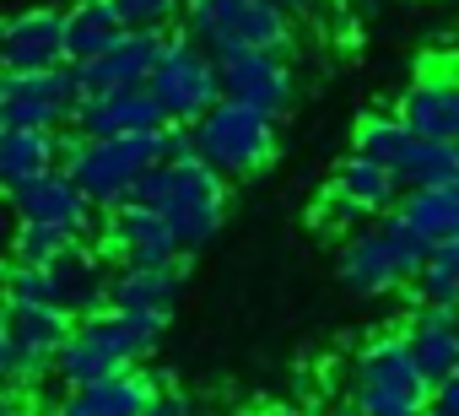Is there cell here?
Segmentation results:
<instances>
[{
  "label": "cell",
  "instance_id": "2",
  "mask_svg": "<svg viewBox=\"0 0 459 416\" xmlns=\"http://www.w3.org/2000/svg\"><path fill=\"white\" fill-rule=\"evenodd\" d=\"M135 205H146V212H157L168 222V233L178 238V255H200L216 233H221V217H227V184L195 162V157H178V162H157L135 195Z\"/></svg>",
  "mask_w": 459,
  "mask_h": 416
},
{
  "label": "cell",
  "instance_id": "24",
  "mask_svg": "<svg viewBox=\"0 0 459 416\" xmlns=\"http://www.w3.org/2000/svg\"><path fill=\"white\" fill-rule=\"evenodd\" d=\"M55 141L49 130H17V125H0V195L39 178L55 168Z\"/></svg>",
  "mask_w": 459,
  "mask_h": 416
},
{
  "label": "cell",
  "instance_id": "27",
  "mask_svg": "<svg viewBox=\"0 0 459 416\" xmlns=\"http://www.w3.org/2000/svg\"><path fill=\"white\" fill-rule=\"evenodd\" d=\"M411 130L394 119V114H368L362 125H357V152L351 157H362V162H378V168H400L405 162V152H411Z\"/></svg>",
  "mask_w": 459,
  "mask_h": 416
},
{
  "label": "cell",
  "instance_id": "7",
  "mask_svg": "<svg viewBox=\"0 0 459 416\" xmlns=\"http://www.w3.org/2000/svg\"><path fill=\"white\" fill-rule=\"evenodd\" d=\"M276 125H281V119L221 98L205 119L189 125V157L205 162L221 184L255 178V173L271 168V157H276Z\"/></svg>",
  "mask_w": 459,
  "mask_h": 416
},
{
  "label": "cell",
  "instance_id": "29",
  "mask_svg": "<svg viewBox=\"0 0 459 416\" xmlns=\"http://www.w3.org/2000/svg\"><path fill=\"white\" fill-rule=\"evenodd\" d=\"M125 33H168L184 17V0H114Z\"/></svg>",
  "mask_w": 459,
  "mask_h": 416
},
{
  "label": "cell",
  "instance_id": "14",
  "mask_svg": "<svg viewBox=\"0 0 459 416\" xmlns=\"http://www.w3.org/2000/svg\"><path fill=\"white\" fill-rule=\"evenodd\" d=\"M103 249L125 265V271H162V265H178V238L168 233V222L157 212H146V205L125 200L108 212L103 222Z\"/></svg>",
  "mask_w": 459,
  "mask_h": 416
},
{
  "label": "cell",
  "instance_id": "1",
  "mask_svg": "<svg viewBox=\"0 0 459 416\" xmlns=\"http://www.w3.org/2000/svg\"><path fill=\"white\" fill-rule=\"evenodd\" d=\"M162 330H168V319L98 308V314H87V319L71 325V335H65V346L55 357V373H60L65 389H82V384L114 378V373H130V368H141L162 346Z\"/></svg>",
  "mask_w": 459,
  "mask_h": 416
},
{
  "label": "cell",
  "instance_id": "17",
  "mask_svg": "<svg viewBox=\"0 0 459 416\" xmlns=\"http://www.w3.org/2000/svg\"><path fill=\"white\" fill-rule=\"evenodd\" d=\"M76 319H65L60 308H44V303H6V330H12V346H17V384H39L65 335H71Z\"/></svg>",
  "mask_w": 459,
  "mask_h": 416
},
{
  "label": "cell",
  "instance_id": "10",
  "mask_svg": "<svg viewBox=\"0 0 459 416\" xmlns=\"http://www.w3.org/2000/svg\"><path fill=\"white\" fill-rule=\"evenodd\" d=\"M394 205H400V184H394V173H389V168H378V162L346 157V162L335 168L330 189H325L319 222H325V228H341V233H351V228H362V222L389 217Z\"/></svg>",
  "mask_w": 459,
  "mask_h": 416
},
{
  "label": "cell",
  "instance_id": "4",
  "mask_svg": "<svg viewBox=\"0 0 459 416\" xmlns=\"http://www.w3.org/2000/svg\"><path fill=\"white\" fill-rule=\"evenodd\" d=\"M432 244L400 217H378V222H362L346 233V249H341V282L351 298H384V292H400L421 276Z\"/></svg>",
  "mask_w": 459,
  "mask_h": 416
},
{
  "label": "cell",
  "instance_id": "5",
  "mask_svg": "<svg viewBox=\"0 0 459 416\" xmlns=\"http://www.w3.org/2000/svg\"><path fill=\"white\" fill-rule=\"evenodd\" d=\"M432 411V384L411 362L400 330L368 341L351 357L346 378V416H427Z\"/></svg>",
  "mask_w": 459,
  "mask_h": 416
},
{
  "label": "cell",
  "instance_id": "34",
  "mask_svg": "<svg viewBox=\"0 0 459 416\" xmlns=\"http://www.w3.org/2000/svg\"><path fill=\"white\" fill-rule=\"evenodd\" d=\"M265 6H276L281 17H308V12H319L325 0H265Z\"/></svg>",
  "mask_w": 459,
  "mask_h": 416
},
{
  "label": "cell",
  "instance_id": "15",
  "mask_svg": "<svg viewBox=\"0 0 459 416\" xmlns=\"http://www.w3.org/2000/svg\"><path fill=\"white\" fill-rule=\"evenodd\" d=\"M394 119L416 135V141H432V146H459V76L454 71H421Z\"/></svg>",
  "mask_w": 459,
  "mask_h": 416
},
{
  "label": "cell",
  "instance_id": "8",
  "mask_svg": "<svg viewBox=\"0 0 459 416\" xmlns=\"http://www.w3.org/2000/svg\"><path fill=\"white\" fill-rule=\"evenodd\" d=\"M146 92H152V103L162 108L168 125L189 130L195 119H205L221 103V76H216V60L200 44H189L184 33H168L157 65L146 76Z\"/></svg>",
  "mask_w": 459,
  "mask_h": 416
},
{
  "label": "cell",
  "instance_id": "13",
  "mask_svg": "<svg viewBox=\"0 0 459 416\" xmlns=\"http://www.w3.org/2000/svg\"><path fill=\"white\" fill-rule=\"evenodd\" d=\"M216 76H221V98H227V103L260 108V114H271V119H281L287 103H292V92H298L292 60H287V55H265V49L216 60Z\"/></svg>",
  "mask_w": 459,
  "mask_h": 416
},
{
  "label": "cell",
  "instance_id": "28",
  "mask_svg": "<svg viewBox=\"0 0 459 416\" xmlns=\"http://www.w3.org/2000/svg\"><path fill=\"white\" fill-rule=\"evenodd\" d=\"M82 238L60 233V228H33V222H17L12 233V265H55L65 249H76Z\"/></svg>",
  "mask_w": 459,
  "mask_h": 416
},
{
  "label": "cell",
  "instance_id": "31",
  "mask_svg": "<svg viewBox=\"0 0 459 416\" xmlns=\"http://www.w3.org/2000/svg\"><path fill=\"white\" fill-rule=\"evenodd\" d=\"M146 416H195V394H189V389H173V384H168V389L157 384Z\"/></svg>",
  "mask_w": 459,
  "mask_h": 416
},
{
  "label": "cell",
  "instance_id": "16",
  "mask_svg": "<svg viewBox=\"0 0 459 416\" xmlns=\"http://www.w3.org/2000/svg\"><path fill=\"white\" fill-rule=\"evenodd\" d=\"M168 119L152 103L146 87H125V92H87L71 130L87 141H114V135H157Z\"/></svg>",
  "mask_w": 459,
  "mask_h": 416
},
{
  "label": "cell",
  "instance_id": "6",
  "mask_svg": "<svg viewBox=\"0 0 459 416\" xmlns=\"http://www.w3.org/2000/svg\"><path fill=\"white\" fill-rule=\"evenodd\" d=\"M184 39L200 44L211 60L227 55H287L292 49V17H281L265 0H184V17H178Z\"/></svg>",
  "mask_w": 459,
  "mask_h": 416
},
{
  "label": "cell",
  "instance_id": "3",
  "mask_svg": "<svg viewBox=\"0 0 459 416\" xmlns=\"http://www.w3.org/2000/svg\"><path fill=\"white\" fill-rule=\"evenodd\" d=\"M157 162H162V130L157 135H114V141H87V135L55 141V168L71 173V184L92 200V212L125 205Z\"/></svg>",
  "mask_w": 459,
  "mask_h": 416
},
{
  "label": "cell",
  "instance_id": "20",
  "mask_svg": "<svg viewBox=\"0 0 459 416\" xmlns=\"http://www.w3.org/2000/svg\"><path fill=\"white\" fill-rule=\"evenodd\" d=\"M162 39L168 33H125L114 49H103L98 60L76 65V82L82 92H125V87H146L157 55H162Z\"/></svg>",
  "mask_w": 459,
  "mask_h": 416
},
{
  "label": "cell",
  "instance_id": "23",
  "mask_svg": "<svg viewBox=\"0 0 459 416\" xmlns=\"http://www.w3.org/2000/svg\"><path fill=\"white\" fill-rule=\"evenodd\" d=\"M119 39H125V22L114 12V0H71V6H65V60L71 65L98 60Z\"/></svg>",
  "mask_w": 459,
  "mask_h": 416
},
{
  "label": "cell",
  "instance_id": "19",
  "mask_svg": "<svg viewBox=\"0 0 459 416\" xmlns=\"http://www.w3.org/2000/svg\"><path fill=\"white\" fill-rule=\"evenodd\" d=\"M411 362L421 368V378L437 389L454 368H459V308H437V303H416L405 330H400Z\"/></svg>",
  "mask_w": 459,
  "mask_h": 416
},
{
  "label": "cell",
  "instance_id": "37",
  "mask_svg": "<svg viewBox=\"0 0 459 416\" xmlns=\"http://www.w3.org/2000/svg\"><path fill=\"white\" fill-rule=\"evenodd\" d=\"M0 108H6V76H0Z\"/></svg>",
  "mask_w": 459,
  "mask_h": 416
},
{
  "label": "cell",
  "instance_id": "11",
  "mask_svg": "<svg viewBox=\"0 0 459 416\" xmlns=\"http://www.w3.org/2000/svg\"><path fill=\"white\" fill-rule=\"evenodd\" d=\"M55 65H71L60 6H28L0 22V76H33V71H55Z\"/></svg>",
  "mask_w": 459,
  "mask_h": 416
},
{
  "label": "cell",
  "instance_id": "33",
  "mask_svg": "<svg viewBox=\"0 0 459 416\" xmlns=\"http://www.w3.org/2000/svg\"><path fill=\"white\" fill-rule=\"evenodd\" d=\"M17 384V346H12V330H6V314H0V389Z\"/></svg>",
  "mask_w": 459,
  "mask_h": 416
},
{
  "label": "cell",
  "instance_id": "30",
  "mask_svg": "<svg viewBox=\"0 0 459 416\" xmlns=\"http://www.w3.org/2000/svg\"><path fill=\"white\" fill-rule=\"evenodd\" d=\"M6 303H44L49 308V276H44V265H12L6 271Z\"/></svg>",
  "mask_w": 459,
  "mask_h": 416
},
{
  "label": "cell",
  "instance_id": "36",
  "mask_svg": "<svg viewBox=\"0 0 459 416\" xmlns=\"http://www.w3.org/2000/svg\"><path fill=\"white\" fill-rule=\"evenodd\" d=\"M28 416H65V411H49V405H44V411H28Z\"/></svg>",
  "mask_w": 459,
  "mask_h": 416
},
{
  "label": "cell",
  "instance_id": "39",
  "mask_svg": "<svg viewBox=\"0 0 459 416\" xmlns=\"http://www.w3.org/2000/svg\"><path fill=\"white\" fill-rule=\"evenodd\" d=\"M454 189H459V178H454Z\"/></svg>",
  "mask_w": 459,
  "mask_h": 416
},
{
  "label": "cell",
  "instance_id": "21",
  "mask_svg": "<svg viewBox=\"0 0 459 416\" xmlns=\"http://www.w3.org/2000/svg\"><path fill=\"white\" fill-rule=\"evenodd\" d=\"M178 287H184V260H178V265H162V271H125V265H119V271L108 276V308L168 319L173 303H178Z\"/></svg>",
  "mask_w": 459,
  "mask_h": 416
},
{
  "label": "cell",
  "instance_id": "38",
  "mask_svg": "<svg viewBox=\"0 0 459 416\" xmlns=\"http://www.w3.org/2000/svg\"><path fill=\"white\" fill-rule=\"evenodd\" d=\"M271 416H298V411H271Z\"/></svg>",
  "mask_w": 459,
  "mask_h": 416
},
{
  "label": "cell",
  "instance_id": "22",
  "mask_svg": "<svg viewBox=\"0 0 459 416\" xmlns=\"http://www.w3.org/2000/svg\"><path fill=\"white\" fill-rule=\"evenodd\" d=\"M152 389H157V384H152L141 368H130V373H114V378H98V384L71 389L60 411H65V416H146Z\"/></svg>",
  "mask_w": 459,
  "mask_h": 416
},
{
  "label": "cell",
  "instance_id": "32",
  "mask_svg": "<svg viewBox=\"0 0 459 416\" xmlns=\"http://www.w3.org/2000/svg\"><path fill=\"white\" fill-rule=\"evenodd\" d=\"M427 416H459V368L432 389V411H427Z\"/></svg>",
  "mask_w": 459,
  "mask_h": 416
},
{
  "label": "cell",
  "instance_id": "18",
  "mask_svg": "<svg viewBox=\"0 0 459 416\" xmlns=\"http://www.w3.org/2000/svg\"><path fill=\"white\" fill-rule=\"evenodd\" d=\"M44 276H49V308H60L65 319H87V314L108 308V276L114 271L87 244H76L55 265H44Z\"/></svg>",
  "mask_w": 459,
  "mask_h": 416
},
{
  "label": "cell",
  "instance_id": "12",
  "mask_svg": "<svg viewBox=\"0 0 459 416\" xmlns=\"http://www.w3.org/2000/svg\"><path fill=\"white\" fill-rule=\"evenodd\" d=\"M6 205H12L17 222L60 228V233H71V238H87L92 222H98L92 200H87V195L71 184V173H60V168H49V173L28 178V184H17V189H6Z\"/></svg>",
  "mask_w": 459,
  "mask_h": 416
},
{
  "label": "cell",
  "instance_id": "25",
  "mask_svg": "<svg viewBox=\"0 0 459 416\" xmlns=\"http://www.w3.org/2000/svg\"><path fill=\"white\" fill-rule=\"evenodd\" d=\"M394 212L437 249L448 238H459V189L454 184H437V189H405Z\"/></svg>",
  "mask_w": 459,
  "mask_h": 416
},
{
  "label": "cell",
  "instance_id": "26",
  "mask_svg": "<svg viewBox=\"0 0 459 416\" xmlns=\"http://www.w3.org/2000/svg\"><path fill=\"white\" fill-rule=\"evenodd\" d=\"M454 178H459V146H432V141H411L405 162L394 168L400 195L405 189H437V184H454Z\"/></svg>",
  "mask_w": 459,
  "mask_h": 416
},
{
  "label": "cell",
  "instance_id": "35",
  "mask_svg": "<svg viewBox=\"0 0 459 416\" xmlns=\"http://www.w3.org/2000/svg\"><path fill=\"white\" fill-rule=\"evenodd\" d=\"M0 298H6V260H0Z\"/></svg>",
  "mask_w": 459,
  "mask_h": 416
},
{
  "label": "cell",
  "instance_id": "9",
  "mask_svg": "<svg viewBox=\"0 0 459 416\" xmlns=\"http://www.w3.org/2000/svg\"><path fill=\"white\" fill-rule=\"evenodd\" d=\"M82 98L87 92L76 82V65H55V71H33V76H6V108H0V125L60 135L76 119Z\"/></svg>",
  "mask_w": 459,
  "mask_h": 416
}]
</instances>
